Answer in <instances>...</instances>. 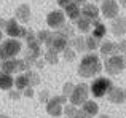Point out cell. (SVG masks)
Listing matches in <instances>:
<instances>
[{"instance_id":"6da1fadb","label":"cell","mask_w":126,"mask_h":118,"mask_svg":"<svg viewBox=\"0 0 126 118\" xmlns=\"http://www.w3.org/2000/svg\"><path fill=\"white\" fill-rule=\"evenodd\" d=\"M102 70V62L101 58L94 53H88L81 58L80 64H78V75L83 78H91V77H97Z\"/></svg>"},{"instance_id":"7a4b0ae2","label":"cell","mask_w":126,"mask_h":118,"mask_svg":"<svg viewBox=\"0 0 126 118\" xmlns=\"http://www.w3.org/2000/svg\"><path fill=\"white\" fill-rule=\"evenodd\" d=\"M22 50V45L18 38H8L3 40L0 43V59L6 61V59H15V56H18Z\"/></svg>"},{"instance_id":"3957f363","label":"cell","mask_w":126,"mask_h":118,"mask_svg":"<svg viewBox=\"0 0 126 118\" xmlns=\"http://www.w3.org/2000/svg\"><path fill=\"white\" fill-rule=\"evenodd\" d=\"M113 88V83H112L110 78L107 77H96L93 80L91 86H89V91L94 97H104L107 96V93Z\"/></svg>"},{"instance_id":"277c9868","label":"cell","mask_w":126,"mask_h":118,"mask_svg":"<svg viewBox=\"0 0 126 118\" xmlns=\"http://www.w3.org/2000/svg\"><path fill=\"white\" fill-rule=\"evenodd\" d=\"M104 69L107 72V75H110V77L121 74L126 69V58L121 56V54H113L104 62Z\"/></svg>"},{"instance_id":"5b68a950","label":"cell","mask_w":126,"mask_h":118,"mask_svg":"<svg viewBox=\"0 0 126 118\" xmlns=\"http://www.w3.org/2000/svg\"><path fill=\"white\" fill-rule=\"evenodd\" d=\"M31 65L24 61V59H6V61H2L0 64V69L3 74H8V75H13L16 72H27Z\"/></svg>"},{"instance_id":"8992f818","label":"cell","mask_w":126,"mask_h":118,"mask_svg":"<svg viewBox=\"0 0 126 118\" xmlns=\"http://www.w3.org/2000/svg\"><path fill=\"white\" fill-rule=\"evenodd\" d=\"M88 96H89V86L86 83H80V85H75V88L72 91V94L69 96V99H70L72 105L78 107V105H83L88 101Z\"/></svg>"},{"instance_id":"52a82bcc","label":"cell","mask_w":126,"mask_h":118,"mask_svg":"<svg viewBox=\"0 0 126 118\" xmlns=\"http://www.w3.org/2000/svg\"><path fill=\"white\" fill-rule=\"evenodd\" d=\"M65 102H67V97H65L64 94L51 97V99L46 102V112H48V115H51L54 118H59L62 115V109H64Z\"/></svg>"},{"instance_id":"ba28073f","label":"cell","mask_w":126,"mask_h":118,"mask_svg":"<svg viewBox=\"0 0 126 118\" xmlns=\"http://www.w3.org/2000/svg\"><path fill=\"white\" fill-rule=\"evenodd\" d=\"M5 32L6 35H8L10 38H26V35H27V29L24 27V26H21L18 21H16V18H11L6 21V26H5Z\"/></svg>"},{"instance_id":"9c48e42d","label":"cell","mask_w":126,"mask_h":118,"mask_svg":"<svg viewBox=\"0 0 126 118\" xmlns=\"http://www.w3.org/2000/svg\"><path fill=\"white\" fill-rule=\"evenodd\" d=\"M45 45L48 46V50H53V51H56V53H59V51H64L65 48H67V38L59 30H56V32H51V35H49V38L45 42Z\"/></svg>"},{"instance_id":"30bf717a","label":"cell","mask_w":126,"mask_h":118,"mask_svg":"<svg viewBox=\"0 0 126 118\" xmlns=\"http://www.w3.org/2000/svg\"><path fill=\"white\" fill-rule=\"evenodd\" d=\"M101 15L107 19H113L120 13V5L117 3V0H102V5L99 8Z\"/></svg>"},{"instance_id":"8fae6325","label":"cell","mask_w":126,"mask_h":118,"mask_svg":"<svg viewBox=\"0 0 126 118\" xmlns=\"http://www.w3.org/2000/svg\"><path fill=\"white\" fill-rule=\"evenodd\" d=\"M46 24H48L51 29L59 30V29L65 24L64 11H62V10H53L51 13H48V16H46Z\"/></svg>"},{"instance_id":"7c38bea8","label":"cell","mask_w":126,"mask_h":118,"mask_svg":"<svg viewBox=\"0 0 126 118\" xmlns=\"http://www.w3.org/2000/svg\"><path fill=\"white\" fill-rule=\"evenodd\" d=\"M110 30L115 37H125L126 35V18L125 16H117L112 19Z\"/></svg>"},{"instance_id":"4fadbf2b","label":"cell","mask_w":126,"mask_h":118,"mask_svg":"<svg viewBox=\"0 0 126 118\" xmlns=\"http://www.w3.org/2000/svg\"><path fill=\"white\" fill-rule=\"evenodd\" d=\"M107 99L112 104H125L126 102V89L120 86H113L107 93Z\"/></svg>"},{"instance_id":"5bb4252c","label":"cell","mask_w":126,"mask_h":118,"mask_svg":"<svg viewBox=\"0 0 126 118\" xmlns=\"http://www.w3.org/2000/svg\"><path fill=\"white\" fill-rule=\"evenodd\" d=\"M101 11H99V6L94 5V3H85L83 8H81V16L89 21H96L99 18Z\"/></svg>"},{"instance_id":"9a60e30c","label":"cell","mask_w":126,"mask_h":118,"mask_svg":"<svg viewBox=\"0 0 126 118\" xmlns=\"http://www.w3.org/2000/svg\"><path fill=\"white\" fill-rule=\"evenodd\" d=\"M15 18L16 21L19 22V24H26V22H29V19H31V6L27 5V3H22V5H19L18 8H16L15 11Z\"/></svg>"},{"instance_id":"2e32d148","label":"cell","mask_w":126,"mask_h":118,"mask_svg":"<svg viewBox=\"0 0 126 118\" xmlns=\"http://www.w3.org/2000/svg\"><path fill=\"white\" fill-rule=\"evenodd\" d=\"M99 50H101L102 56H113V54L118 53V45L115 43V42L105 40V42H102V43H101Z\"/></svg>"},{"instance_id":"e0dca14e","label":"cell","mask_w":126,"mask_h":118,"mask_svg":"<svg viewBox=\"0 0 126 118\" xmlns=\"http://www.w3.org/2000/svg\"><path fill=\"white\" fill-rule=\"evenodd\" d=\"M64 15L67 16L69 19H72V21H77V19L81 16V8H80V5H77L75 2L69 3V5L64 8Z\"/></svg>"},{"instance_id":"ac0fdd59","label":"cell","mask_w":126,"mask_h":118,"mask_svg":"<svg viewBox=\"0 0 126 118\" xmlns=\"http://www.w3.org/2000/svg\"><path fill=\"white\" fill-rule=\"evenodd\" d=\"M105 34H107L105 26L102 24V22H99L97 19H96V21H93V27H91V35H93V37H96L97 40H101V38L105 37Z\"/></svg>"},{"instance_id":"d6986e66","label":"cell","mask_w":126,"mask_h":118,"mask_svg":"<svg viewBox=\"0 0 126 118\" xmlns=\"http://www.w3.org/2000/svg\"><path fill=\"white\" fill-rule=\"evenodd\" d=\"M81 110H83V112L86 113V115H89V117H96L99 113V105L97 104L94 102V101H86V102L83 104V105H81Z\"/></svg>"},{"instance_id":"ffe728a7","label":"cell","mask_w":126,"mask_h":118,"mask_svg":"<svg viewBox=\"0 0 126 118\" xmlns=\"http://www.w3.org/2000/svg\"><path fill=\"white\" fill-rule=\"evenodd\" d=\"M13 86H15V78H13L11 75H8V74L0 72V89L10 91Z\"/></svg>"},{"instance_id":"44dd1931","label":"cell","mask_w":126,"mask_h":118,"mask_svg":"<svg viewBox=\"0 0 126 118\" xmlns=\"http://www.w3.org/2000/svg\"><path fill=\"white\" fill-rule=\"evenodd\" d=\"M75 22V27L78 29L80 32H91V27H93V21H89V19L83 18V16H80V18L77 19Z\"/></svg>"},{"instance_id":"7402d4cb","label":"cell","mask_w":126,"mask_h":118,"mask_svg":"<svg viewBox=\"0 0 126 118\" xmlns=\"http://www.w3.org/2000/svg\"><path fill=\"white\" fill-rule=\"evenodd\" d=\"M27 86H29V80H27V75L26 74H21L15 78V88L18 91H24Z\"/></svg>"},{"instance_id":"603a6c76","label":"cell","mask_w":126,"mask_h":118,"mask_svg":"<svg viewBox=\"0 0 126 118\" xmlns=\"http://www.w3.org/2000/svg\"><path fill=\"white\" fill-rule=\"evenodd\" d=\"M85 45H86V50L88 51H94L101 46V40H97L93 35H89V37H85Z\"/></svg>"},{"instance_id":"cb8c5ba5","label":"cell","mask_w":126,"mask_h":118,"mask_svg":"<svg viewBox=\"0 0 126 118\" xmlns=\"http://www.w3.org/2000/svg\"><path fill=\"white\" fill-rule=\"evenodd\" d=\"M43 61L48 62V64H58L59 62V54L53 50H46L45 54H43Z\"/></svg>"},{"instance_id":"d4e9b609","label":"cell","mask_w":126,"mask_h":118,"mask_svg":"<svg viewBox=\"0 0 126 118\" xmlns=\"http://www.w3.org/2000/svg\"><path fill=\"white\" fill-rule=\"evenodd\" d=\"M72 46H74L75 51H86L85 37H75V38H72Z\"/></svg>"},{"instance_id":"484cf974","label":"cell","mask_w":126,"mask_h":118,"mask_svg":"<svg viewBox=\"0 0 126 118\" xmlns=\"http://www.w3.org/2000/svg\"><path fill=\"white\" fill-rule=\"evenodd\" d=\"M26 75H27V80H29V86H37L38 83H40V77H38L37 72H32V70H27L26 72Z\"/></svg>"},{"instance_id":"4316f807","label":"cell","mask_w":126,"mask_h":118,"mask_svg":"<svg viewBox=\"0 0 126 118\" xmlns=\"http://www.w3.org/2000/svg\"><path fill=\"white\" fill-rule=\"evenodd\" d=\"M62 56H64V61H67V62H72V61H75V58H77V51L74 50V48H65L64 51H62Z\"/></svg>"},{"instance_id":"83f0119b","label":"cell","mask_w":126,"mask_h":118,"mask_svg":"<svg viewBox=\"0 0 126 118\" xmlns=\"http://www.w3.org/2000/svg\"><path fill=\"white\" fill-rule=\"evenodd\" d=\"M77 110L78 109L75 105H72V104H65V107L62 109V113H64L67 118H74V115L77 113Z\"/></svg>"},{"instance_id":"f1b7e54d","label":"cell","mask_w":126,"mask_h":118,"mask_svg":"<svg viewBox=\"0 0 126 118\" xmlns=\"http://www.w3.org/2000/svg\"><path fill=\"white\" fill-rule=\"evenodd\" d=\"M49 35H51V30H40L38 32L37 35H35V37H37V40H38V43H45L46 40H48L49 38Z\"/></svg>"},{"instance_id":"f546056e","label":"cell","mask_w":126,"mask_h":118,"mask_svg":"<svg viewBox=\"0 0 126 118\" xmlns=\"http://www.w3.org/2000/svg\"><path fill=\"white\" fill-rule=\"evenodd\" d=\"M74 88H75V85L72 83V81H67V83L62 86V94H64L65 97H69L72 94V91H74Z\"/></svg>"},{"instance_id":"4dcf8cb0","label":"cell","mask_w":126,"mask_h":118,"mask_svg":"<svg viewBox=\"0 0 126 118\" xmlns=\"http://www.w3.org/2000/svg\"><path fill=\"white\" fill-rule=\"evenodd\" d=\"M118 51H121V56H126V38L118 42Z\"/></svg>"},{"instance_id":"1f68e13d","label":"cell","mask_w":126,"mask_h":118,"mask_svg":"<svg viewBox=\"0 0 126 118\" xmlns=\"http://www.w3.org/2000/svg\"><path fill=\"white\" fill-rule=\"evenodd\" d=\"M38 99H40V102H48L49 101V91H42L40 96H38Z\"/></svg>"},{"instance_id":"d6a6232c","label":"cell","mask_w":126,"mask_h":118,"mask_svg":"<svg viewBox=\"0 0 126 118\" xmlns=\"http://www.w3.org/2000/svg\"><path fill=\"white\" fill-rule=\"evenodd\" d=\"M22 94H24L26 97H34V88H32V86H27L24 91H22Z\"/></svg>"},{"instance_id":"836d02e7","label":"cell","mask_w":126,"mask_h":118,"mask_svg":"<svg viewBox=\"0 0 126 118\" xmlns=\"http://www.w3.org/2000/svg\"><path fill=\"white\" fill-rule=\"evenodd\" d=\"M10 97H11V99H19V97H21V91H18V89H10Z\"/></svg>"},{"instance_id":"e575fe53","label":"cell","mask_w":126,"mask_h":118,"mask_svg":"<svg viewBox=\"0 0 126 118\" xmlns=\"http://www.w3.org/2000/svg\"><path fill=\"white\" fill-rule=\"evenodd\" d=\"M74 118H91V117H89V115H86L83 110L80 109V110H77V113L74 115Z\"/></svg>"},{"instance_id":"d590c367","label":"cell","mask_w":126,"mask_h":118,"mask_svg":"<svg viewBox=\"0 0 126 118\" xmlns=\"http://www.w3.org/2000/svg\"><path fill=\"white\" fill-rule=\"evenodd\" d=\"M72 2H75V0H58L59 6H62V8H65V6H67L69 3H72Z\"/></svg>"},{"instance_id":"8d00e7d4","label":"cell","mask_w":126,"mask_h":118,"mask_svg":"<svg viewBox=\"0 0 126 118\" xmlns=\"http://www.w3.org/2000/svg\"><path fill=\"white\" fill-rule=\"evenodd\" d=\"M35 65H37L38 69H42L43 65H45V61H43V59H37V61H35Z\"/></svg>"},{"instance_id":"74e56055","label":"cell","mask_w":126,"mask_h":118,"mask_svg":"<svg viewBox=\"0 0 126 118\" xmlns=\"http://www.w3.org/2000/svg\"><path fill=\"white\" fill-rule=\"evenodd\" d=\"M97 118H110L109 115H97Z\"/></svg>"},{"instance_id":"f35d334b","label":"cell","mask_w":126,"mask_h":118,"mask_svg":"<svg viewBox=\"0 0 126 118\" xmlns=\"http://www.w3.org/2000/svg\"><path fill=\"white\" fill-rule=\"evenodd\" d=\"M121 5H123L125 8H126V0H121Z\"/></svg>"},{"instance_id":"ab89813d","label":"cell","mask_w":126,"mask_h":118,"mask_svg":"<svg viewBox=\"0 0 126 118\" xmlns=\"http://www.w3.org/2000/svg\"><path fill=\"white\" fill-rule=\"evenodd\" d=\"M0 118H10L8 115H0Z\"/></svg>"},{"instance_id":"60d3db41","label":"cell","mask_w":126,"mask_h":118,"mask_svg":"<svg viewBox=\"0 0 126 118\" xmlns=\"http://www.w3.org/2000/svg\"><path fill=\"white\" fill-rule=\"evenodd\" d=\"M0 40H2V30H0Z\"/></svg>"}]
</instances>
